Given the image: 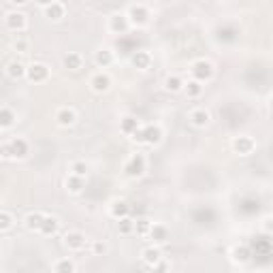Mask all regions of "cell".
Wrapping results in <instances>:
<instances>
[{
    "label": "cell",
    "instance_id": "5",
    "mask_svg": "<svg viewBox=\"0 0 273 273\" xmlns=\"http://www.w3.org/2000/svg\"><path fill=\"white\" fill-rule=\"evenodd\" d=\"M5 26H7V30H11V32H24L28 28V17L22 11H11L5 17Z\"/></svg>",
    "mask_w": 273,
    "mask_h": 273
},
{
    "label": "cell",
    "instance_id": "11",
    "mask_svg": "<svg viewBox=\"0 0 273 273\" xmlns=\"http://www.w3.org/2000/svg\"><path fill=\"white\" fill-rule=\"evenodd\" d=\"M56 122L62 126V128H68V126H73L77 122V113H75V109L73 107H60L56 111Z\"/></svg>",
    "mask_w": 273,
    "mask_h": 273
},
{
    "label": "cell",
    "instance_id": "4",
    "mask_svg": "<svg viewBox=\"0 0 273 273\" xmlns=\"http://www.w3.org/2000/svg\"><path fill=\"white\" fill-rule=\"evenodd\" d=\"M26 79L30 84H43L49 79V66L45 62H32L28 64V73H26Z\"/></svg>",
    "mask_w": 273,
    "mask_h": 273
},
{
    "label": "cell",
    "instance_id": "3",
    "mask_svg": "<svg viewBox=\"0 0 273 273\" xmlns=\"http://www.w3.org/2000/svg\"><path fill=\"white\" fill-rule=\"evenodd\" d=\"M145 169H147V160L143 154H133L128 160H126V165H124V173L128 177H141L145 173Z\"/></svg>",
    "mask_w": 273,
    "mask_h": 273
},
{
    "label": "cell",
    "instance_id": "39",
    "mask_svg": "<svg viewBox=\"0 0 273 273\" xmlns=\"http://www.w3.org/2000/svg\"><path fill=\"white\" fill-rule=\"evenodd\" d=\"M15 49H17V52H22V54H24L26 49H28V43H26V41H17V43H15Z\"/></svg>",
    "mask_w": 273,
    "mask_h": 273
},
{
    "label": "cell",
    "instance_id": "28",
    "mask_svg": "<svg viewBox=\"0 0 273 273\" xmlns=\"http://www.w3.org/2000/svg\"><path fill=\"white\" fill-rule=\"evenodd\" d=\"M94 62L100 66V68H107L113 64V52L111 49H98L96 56H94Z\"/></svg>",
    "mask_w": 273,
    "mask_h": 273
},
{
    "label": "cell",
    "instance_id": "30",
    "mask_svg": "<svg viewBox=\"0 0 273 273\" xmlns=\"http://www.w3.org/2000/svg\"><path fill=\"white\" fill-rule=\"evenodd\" d=\"M54 273H75V262L70 258H60L54 262Z\"/></svg>",
    "mask_w": 273,
    "mask_h": 273
},
{
    "label": "cell",
    "instance_id": "37",
    "mask_svg": "<svg viewBox=\"0 0 273 273\" xmlns=\"http://www.w3.org/2000/svg\"><path fill=\"white\" fill-rule=\"evenodd\" d=\"M0 151H3L5 160H13V151H11V143H9V141H5V143L0 145Z\"/></svg>",
    "mask_w": 273,
    "mask_h": 273
},
{
    "label": "cell",
    "instance_id": "38",
    "mask_svg": "<svg viewBox=\"0 0 273 273\" xmlns=\"http://www.w3.org/2000/svg\"><path fill=\"white\" fill-rule=\"evenodd\" d=\"M262 230L271 235V232H273V218H265V220H262Z\"/></svg>",
    "mask_w": 273,
    "mask_h": 273
},
{
    "label": "cell",
    "instance_id": "29",
    "mask_svg": "<svg viewBox=\"0 0 273 273\" xmlns=\"http://www.w3.org/2000/svg\"><path fill=\"white\" fill-rule=\"evenodd\" d=\"M15 120H17V115H15L9 107H3V109H0V128H3V130L11 128V126L15 124Z\"/></svg>",
    "mask_w": 273,
    "mask_h": 273
},
{
    "label": "cell",
    "instance_id": "23",
    "mask_svg": "<svg viewBox=\"0 0 273 273\" xmlns=\"http://www.w3.org/2000/svg\"><path fill=\"white\" fill-rule=\"evenodd\" d=\"M84 188H86V179L84 177H77L73 173L66 177V190L70 192V194H82Z\"/></svg>",
    "mask_w": 273,
    "mask_h": 273
},
{
    "label": "cell",
    "instance_id": "32",
    "mask_svg": "<svg viewBox=\"0 0 273 273\" xmlns=\"http://www.w3.org/2000/svg\"><path fill=\"white\" fill-rule=\"evenodd\" d=\"M13 224H15V218H13L11 211H7V209L0 211V230H3V232L11 230V228H13Z\"/></svg>",
    "mask_w": 273,
    "mask_h": 273
},
{
    "label": "cell",
    "instance_id": "33",
    "mask_svg": "<svg viewBox=\"0 0 273 273\" xmlns=\"http://www.w3.org/2000/svg\"><path fill=\"white\" fill-rule=\"evenodd\" d=\"M88 169H90V167H88L86 160H75V163H70V173L77 175V177H84V179H86Z\"/></svg>",
    "mask_w": 273,
    "mask_h": 273
},
{
    "label": "cell",
    "instance_id": "14",
    "mask_svg": "<svg viewBox=\"0 0 273 273\" xmlns=\"http://www.w3.org/2000/svg\"><path fill=\"white\" fill-rule=\"evenodd\" d=\"M109 214H111V218H115V220L128 218V214H130V205L126 203L124 199H115V201H111V205H109Z\"/></svg>",
    "mask_w": 273,
    "mask_h": 273
},
{
    "label": "cell",
    "instance_id": "22",
    "mask_svg": "<svg viewBox=\"0 0 273 273\" xmlns=\"http://www.w3.org/2000/svg\"><path fill=\"white\" fill-rule=\"evenodd\" d=\"M58 230H60V220L56 216H45V222H43V226H41V235L54 237Z\"/></svg>",
    "mask_w": 273,
    "mask_h": 273
},
{
    "label": "cell",
    "instance_id": "25",
    "mask_svg": "<svg viewBox=\"0 0 273 273\" xmlns=\"http://www.w3.org/2000/svg\"><path fill=\"white\" fill-rule=\"evenodd\" d=\"M184 88H186V82L179 75H169L165 79V90H167V92H173L175 94V92H181Z\"/></svg>",
    "mask_w": 273,
    "mask_h": 273
},
{
    "label": "cell",
    "instance_id": "20",
    "mask_svg": "<svg viewBox=\"0 0 273 273\" xmlns=\"http://www.w3.org/2000/svg\"><path fill=\"white\" fill-rule=\"evenodd\" d=\"M139 128H141L139 126V120L135 115H124L122 120H120V130H122L124 135H128V137H133Z\"/></svg>",
    "mask_w": 273,
    "mask_h": 273
},
{
    "label": "cell",
    "instance_id": "18",
    "mask_svg": "<svg viewBox=\"0 0 273 273\" xmlns=\"http://www.w3.org/2000/svg\"><path fill=\"white\" fill-rule=\"evenodd\" d=\"M43 9H45V17L52 19V22L62 19L64 13H66V7L62 3H47V5H43Z\"/></svg>",
    "mask_w": 273,
    "mask_h": 273
},
{
    "label": "cell",
    "instance_id": "2",
    "mask_svg": "<svg viewBox=\"0 0 273 273\" xmlns=\"http://www.w3.org/2000/svg\"><path fill=\"white\" fill-rule=\"evenodd\" d=\"M126 15L130 19V26H135V28H143L149 22V9L145 5H130Z\"/></svg>",
    "mask_w": 273,
    "mask_h": 273
},
{
    "label": "cell",
    "instance_id": "13",
    "mask_svg": "<svg viewBox=\"0 0 273 273\" xmlns=\"http://www.w3.org/2000/svg\"><path fill=\"white\" fill-rule=\"evenodd\" d=\"M169 237H171V232H169V228L165 224H154V226H151V230H149L151 246H158L160 248L163 244H167Z\"/></svg>",
    "mask_w": 273,
    "mask_h": 273
},
{
    "label": "cell",
    "instance_id": "36",
    "mask_svg": "<svg viewBox=\"0 0 273 273\" xmlns=\"http://www.w3.org/2000/svg\"><path fill=\"white\" fill-rule=\"evenodd\" d=\"M151 273H171V267H169V262L167 260H160L158 265L151 267Z\"/></svg>",
    "mask_w": 273,
    "mask_h": 273
},
{
    "label": "cell",
    "instance_id": "12",
    "mask_svg": "<svg viewBox=\"0 0 273 273\" xmlns=\"http://www.w3.org/2000/svg\"><path fill=\"white\" fill-rule=\"evenodd\" d=\"M11 143V151H13V160H24L30 154V143L22 137H15L9 141Z\"/></svg>",
    "mask_w": 273,
    "mask_h": 273
},
{
    "label": "cell",
    "instance_id": "21",
    "mask_svg": "<svg viewBox=\"0 0 273 273\" xmlns=\"http://www.w3.org/2000/svg\"><path fill=\"white\" fill-rule=\"evenodd\" d=\"M26 73H28V66L24 62H19V60H13V62H9V66H7V75L11 79H15V82L26 77Z\"/></svg>",
    "mask_w": 273,
    "mask_h": 273
},
{
    "label": "cell",
    "instance_id": "27",
    "mask_svg": "<svg viewBox=\"0 0 273 273\" xmlns=\"http://www.w3.org/2000/svg\"><path fill=\"white\" fill-rule=\"evenodd\" d=\"M135 228H137V220H133V218H122V220H118V235H133L135 232Z\"/></svg>",
    "mask_w": 273,
    "mask_h": 273
},
{
    "label": "cell",
    "instance_id": "40",
    "mask_svg": "<svg viewBox=\"0 0 273 273\" xmlns=\"http://www.w3.org/2000/svg\"><path fill=\"white\" fill-rule=\"evenodd\" d=\"M269 109L273 111V94H271V98H269Z\"/></svg>",
    "mask_w": 273,
    "mask_h": 273
},
{
    "label": "cell",
    "instance_id": "15",
    "mask_svg": "<svg viewBox=\"0 0 273 273\" xmlns=\"http://www.w3.org/2000/svg\"><path fill=\"white\" fill-rule=\"evenodd\" d=\"M209 120H211V115H209V111L205 107H197V109L190 111V122H192V126L205 128L209 124Z\"/></svg>",
    "mask_w": 273,
    "mask_h": 273
},
{
    "label": "cell",
    "instance_id": "7",
    "mask_svg": "<svg viewBox=\"0 0 273 273\" xmlns=\"http://www.w3.org/2000/svg\"><path fill=\"white\" fill-rule=\"evenodd\" d=\"M141 133H143V145H151V147L158 145L165 137L160 124H145L143 128H141Z\"/></svg>",
    "mask_w": 273,
    "mask_h": 273
},
{
    "label": "cell",
    "instance_id": "9",
    "mask_svg": "<svg viewBox=\"0 0 273 273\" xmlns=\"http://www.w3.org/2000/svg\"><path fill=\"white\" fill-rule=\"evenodd\" d=\"M86 244H88V239L82 230H68L64 235V246L73 252H82L86 248Z\"/></svg>",
    "mask_w": 273,
    "mask_h": 273
},
{
    "label": "cell",
    "instance_id": "24",
    "mask_svg": "<svg viewBox=\"0 0 273 273\" xmlns=\"http://www.w3.org/2000/svg\"><path fill=\"white\" fill-rule=\"evenodd\" d=\"M62 62H64V68H68V70H79L84 66V58H82V54H77V52H68Z\"/></svg>",
    "mask_w": 273,
    "mask_h": 273
},
{
    "label": "cell",
    "instance_id": "8",
    "mask_svg": "<svg viewBox=\"0 0 273 273\" xmlns=\"http://www.w3.org/2000/svg\"><path fill=\"white\" fill-rule=\"evenodd\" d=\"M90 88H92V92L96 94H105L111 90V77L109 73H105V70H98V73L92 75V79H90Z\"/></svg>",
    "mask_w": 273,
    "mask_h": 273
},
{
    "label": "cell",
    "instance_id": "34",
    "mask_svg": "<svg viewBox=\"0 0 273 273\" xmlns=\"http://www.w3.org/2000/svg\"><path fill=\"white\" fill-rule=\"evenodd\" d=\"M151 226H154V224H151V222L147 220V218H139L137 220V235L139 237H149V230H151Z\"/></svg>",
    "mask_w": 273,
    "mask_h": 273
},
{
    "label": "cell",
    "instance_id": "17",
    "mask_svg": "<svg viewBox=\"0 0 273 273\" xmlns=\"http://www.w3.org/2000/svg\"><path fill=\"white\" fill-rule=\"evenodd\" d=\"M141 258H143L145 265L154 267V265H158V262L163 260V252H160L158 246H147L143 252H141Z\"/></svg>",
    "mask_w": 273,
    "mask_h": 273
},
{
    "label": "cell",
    "instance_id": "31",
    "mask_svg": "<svg viewBox=\"0 0 273 273\" xmlns=\"http://www.w3.org/2000/svg\"><path fill=\"white\" fill-rule=\"evenodd\" d=\"M184 92H186L188 98H199L201 94H203V84H199V82H194V79H190V82L186 84V88H184Z\"/></svg>",
    "mask_w": 273,
    "mask_h": 273
},
{
    "label": "cell",
    "instance_id": "16",
    "mask_svg": "<svg viewBox=\"0 0 273 273\" xmlns=\"http://www.w3.org/2000/svg\"><path fill=\"white\" fill-rule=\"evenodd\" d=\"M43 222H45V214H41V211H30V214L26 216V220H24V224H26L28 230L41 232Z\"/></svg>",
    "mask_w": 273,
    "mask_h": 273
},
{
    "label": "cell",
    "instance_id": "35",
    "mask_svg": "<svg viewBox=\"0 0 273 273\" xmlns=\"http://www.w3.org/2000/svg\"><path fill=\"white\" fill-rule=\"evenodd\" d=\"M107 252V244H103V241H94L92 244V254L94 256H103Z\"/></svg>",
    "mask_w": 273,
    "mask_h": 273
},
{
    "label": "cell",
    "instance_id": "1",
    "mask_svg": "<svg viewBox=\"0 0 273 273\" xmlns=\"http://www.w3.org/2000/svg\"><path fill=\"white\" fill-rule=\"evenodd\" d=\"M190 73H192V79L199 84H205L209 82L211 77H214V64L209 62V60L205 58H201V60H194L190 66Z\"/></svg>",
    "mask_w": 273,
    "mask_h": 273
},
{
    "label": "cell",
    "instance_id": "19",
    "mask_svg": "<svg viewBox=\"0 0 273 273\" xmlns=\"http://www.w3.org/2000/svg\"><path fill=\"white\" fill-rule=\"evenodd\" d=\"M130 62H133V66L139 68V70H147L149 64H151V56H149V52H145V49H139V52H135L133 56H130Z\"/></svg>",
    "mask_w": 273,
    "mask_h": 273
},
{
    "label": "cell",
    "instance_id": "10",
    "mask_svg": "<svg viewBox=\"0 0 273 273\" xmlns=\"http://www.w3.org/2000/svg\"><path fill=\"white\" fill-rule=\"evenodd\" d=\"M128 28H130V19L126 13H113L109 17V30L113 34H124Z\"/></svg>",
    "mask_w": 273,
    "mask_h": 273
},
{
    "label": "cell",
    "instance_id": "26",
    "mask_svg": "<svg viewBox=\"0 0 273 273\" xmlns=\"http://www.w3.org/2000/svg\"><path fill=\"white\" fill-rule=\"evenodd\" d=\"M230 256H232V262H239V265H244V262H248L252 258V252L248 246H235L230 252Z\"/></svg>",
    "mask_w": 273,
    "mask_h": 273
},
{
    "label": "cell",
    "instance_id": "6",
    "mask_svg": "<svg viewBox=\"0 0 273 273\" xmlns=\"http://www.w3.org/2000/svg\"><path fill=\"white\" fill-rule=\"evenodd\" d=\"M232 149H235V154H239V156H250L252 151L256 149V141L250 135H239L232 139Z\"/></svg>",
    "mask_w": 273,
    "mask_h": 273
}]
</instances>
